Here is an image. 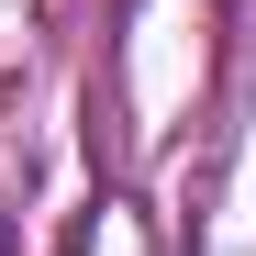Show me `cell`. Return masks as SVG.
<instances>
[{
	"label": "cell",
	"instance_id": "cell-1",
	"mask_svg": "<svg viewBox=\"0 0 256 256\" xmlns=\"http://www.w3.org/2000/svg\"><path fill=\"white\" fill-rule=\"evenodd\" d=\"M0 256H12V223H0Z\"/></svg>",
	"mask_w": 256,
	"mask_h": 256
}]
</instances>
